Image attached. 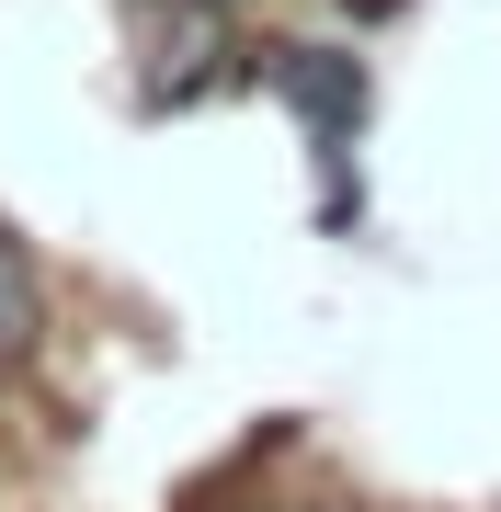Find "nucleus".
<instances>
[{
  "label": "nucleus",
  "mask_w": 501,
  "mask_h": 512,
  "mask_svg": "<svg viewBox=\"0 0 501 512\" xmlns=\"http://www.w3.org/2000/svg\"><path fill=\"white\" fill-rule=\"evenodd\" d=\"M262 80L297 103L319 171H331V217H342V160H353V137H365V57H342V46H274Z\"/></svg>",
  "instance_id": "nucleus-1"
},
{
  "label": "nucleus",
  "mask_w": 501,
  "mask_h": 512,
  "mask_svg": "<svg viewBox=\"0 0 501 512\" xmlns=\"http://www.w3.org/2000/svg\"><path fill=\"white\" fill-rule=\"evenodd\" d=\"M183 12H228V0H183Z\"/></svg>",
  "instance_id": "nucleus-3"
},
{
  "label": "nucleus",
  "mask_w": 501,
  "mask_h": 512,
  "mask_svg": "<svg viewBox=\"0 0 501 512\" xmlns=\"http://www.w3.org/2000/svg\"><path fill=\"white\" fill-rule=\"evenodd\" d=\"M23 342H35V262H23V239L0 228V376L23 365Z\"/></svg>",
  "instance_id": "nucleus-2"
}]
</instances>
